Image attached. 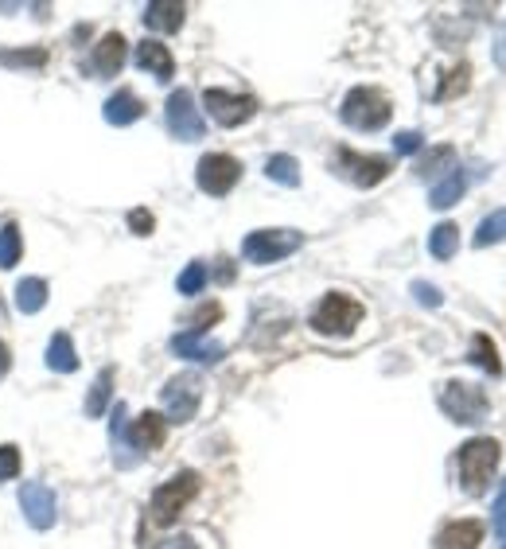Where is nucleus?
Masks as SVG:
<instances>
[{"mask_svg": "<svg viewBox=\"0 0 506 549\" xmlns=\"http://www.w3.org/2000/svg\"><path fill=\"white\" fill-rule=\"evenodd\" d=\"M499 456H503V444L495 437H475L460 448V487L468 495H483L495 479L499 468Z\"/></svg>", "mask_w": 506, "mask_h": 549, "instance_id": "obj_1", "label": "nucleus"}, {"mask_svg": "<svg viewBox=\"0 0 506 549\" xmlns=\"http://www.w3.org/2000/svg\"><path fill=\"white\" fill-rule=\"evenodd\" d=\"M339 117H343L351 129H359V133H378V129L390 125L394 106H390V98H386L378 86H355V90L343 98Z\"/></svg>", "mask_w": 506, "mask_h": 549, "instance_id": "obj_2", "label": "nucleus"}, {"mask_svg": "<svg viewBox=\"0 0 506 549\" xmlns=\"http://www.w3.org/2000/svg\"><path fill=\"white\" fill-rule=\"evenodd\" d=\"M362 304L355 296L347 293H327L320 304H316V312H312V331H320V335H331V339H343V335H351V331L362 324Z\"/></svg>", "mask_w": 506, "mask_h": 549, "instance_id": "obj_3", "label": "nucleus"}, {"mask_svg": "<svg viewBox=\"0 0 506 549\" xmlns=\"http://www.w3.org/2000/svg\"><path fill=\"white\" fill-rule=\"evenodd\" d=\"M195 495H199V476H195V472H180V476H172L168 483H160V487L152 491L148 518H152L156 526H172Z\"/></svg>", "mask_w": 506, "mask_h": 549, "instance_id": "obj_4", "label": "nucleus"}, {"mask_svg": "<svg viewBox=\"0 0 506 549\" xmlns=\"http://www.w3.org/2000/svg\"><path fill=\"white\" fill-rule=\"evenodd\" d=\"M304 246V234L289 230V226H277V230H253L242 242V257L253 265H273V261H285L289 254H296Z\"/></svg>", "mask_w": 506, "mask_h": 549, "instance_id": "obj_5", "label": "nucleus"}, {"mask_svg": "<svg viewBox=\"0 0 506 549\" xmlns=\"http://www.w3.org/2000/svg\"><path fill=\"white\" fill-rule=\"evenodd\" d=\"M160 402H164V421L187 425V421L199 413V402H203V378L191 374V370L168 378L164 390H160Z\"/></svg>", "mask_w": 506, "mask_h": 549, "instance_id": "obj_6", "label": "nucleus"}, {"mask_svg": "<svg viewBox=\"0 0 506 549\" xmlns=\"http://www.w3.org/2000/svg\"><path fill=\"white\" fill-rule=\"evenodd\" d=\"M440 409L456 425H483L487 421V394L471 382H444L440 390Z\"/></svg>", "mask_w": 506, "mask_h": 549, "instance_id": "obj_7", "label": "nucleus"}, {"mask_svg": "<svg viewBox=\"0 0 506 549\" xmlns=\"http://www.w3.org/2000/svg\"><path fill=\"white\" fill-rule=\"evenodd\" d=\"M335 176L351 180L355 187H378L390 176V160L386 156H362V152H351V148H339L335 152Z\"/></svg>", "mask_w": 506, "mask_h": 549, "instance_id": "obj_8", "label": "nucleus"}, {"mask_svg": "<svg viewBox=\"0 0 506 549\" xmlns=\"http://www.w3.org/2000/svg\"><path fill=\"white\" fill-rule=\"evenodd\" d=\"M164 121H168V133H172L176 141H199V137L207 133L203 113L195 106L191 90H172V98H168V106H164Z\"/></svg>", "mask_w": 506, "mask_h": 549, "instance_id": "obj_9", "label": "nucleus"}, {"mask_svg": "<svg viewBox=\"0 0 506 549\" xmlns=\"http://www.w3.org/2000/svg\"><path fill=\"white\" fill-rule=\"evenodd\" d=\"M203 106L207 113L215 117L222 129H238V125H246L253 113H257V102H253L250 94H234V90H207L203 94Z\"/></svg>", "mask_w": 506, "mask_h": 549, "instance_id": "obj_10", "label": "nucleus"}, {"mask_svg": "<svg viewBox=\"0 0 506 549\" xmlns=\"http://www.w3.org/2000/svg\"><path fill=\"white\" fill-rule=\"evenodd\" d=\"M238 180H242V164L234 156H226V152H207L199 160V168H195V183L207 195H226V191H234Z\"/></svg>", "mask_w": 506, "mask_h": 549, "instance_id": "obj_11", "label": "nucleus"}, {"mask_svg": "<svg viewBox=\"0 0 506 549\" xmlns=\"http://www.w3.org/2000/svg\"><path fill=\"white\" fill-rule=\"evenodd\" d=\"M20 507H24V518L36 526V530H51L55 526V491L47 483H24L20 487Z\"/></svg>", "mask_w": 506, "mask_h": 549, "instance_id": "obj_12", "label": "nucleus"}, {"mask_svg": "<svg viewBox=\"0 0 506 549\" xmlns=\"http://www.w3.org/2000/svg\"><path fill=\"white\" fill-rule=\"evenodd\" d=\"M172 355L180 359H191V363H218L226 355V347L207 339V335H195V331H180L172 335Z\"/></svg>", "mask_w": 506, "mask_h": 549, "instance_id": "obj_13", "label": "nucleus"}, {"mask_svg": "<svg viewBox=\"0 0 506 549\" xmlns=\"http://www.w3.org/2000/svg\"><path fill=\"white\" fill-rule=\"evenodd\" d=\"M109 444H113V460L121 468H133L141 460L137 448L129 444V409L125 405H113V413H109Z\"/></svg>", "mask_w": 506, "mask_h": 549, "instance_id": "obj_14", "label": "nucleus"}, {"mask_svg": "<svg viewBox=\"0 0 506 549\" xmlns=\"http://www.w3.org/2000/svg\"><path fill=\"white\" fill-rule=\"evenodd\" d=\"M164 433H168V421H164V413H141L137 421H133V429H129V444L137 448V456L141 452H156L160 444H164Z\"/></svg>", "mask_w": 506, "mask_h": 549, "instance_id": "obj_15", "label": "nucleus"}, {"mask_svg": "<svg viewBox=\"0 0 506 549\" xmlns=\"http://www.w3.org/2000/svg\"><path fill=\"white\" fill-rule=\"evenodd\" d=\"M125 67V36L121 32H109V36L98 39V47H94V55H90V71L109 78V74H117Z\"/></svg>", "mask_w": 506, "mask_h": 549, "instance_id": "obj_16", "label": "nucleus"}, {"mask_svg": "<svg viewBox=\"0 0 506 549\" xmlns=\"http://www.w3.org/2000/svg\"><path fill=\"white\" fill-rule=\"evenodd\" d=\"M137 67L152 74L156 82H168V78L176 74V59H172V51H168L164 43L145 39V43H137Z\"/></svg>", "mask_w": 506, "mask_h": 549, "instance_id": "obj_17", "label": "nucleus"}, {"mask_svg": "<svg viewBox=\"0 0 506 549\" xmlns=\"http://www.w3.org/2000/svg\"><path fill=\"white\" fill-rule=\"evenodd\" d=\"M479 542H483V522H475V518L448 522L436 534V549H479Z\"/></svg>", "mask_w": 506, "mask_h": 549, "instance_id": "obj_18", "label": "nucleus"}, {"mask_svg": "<svg viewBox=\"0 0 506 549\" xmlns=\"http://www.w3.org/2000/svg\"><path fill=\"white\" fill-rule=\"evenodd\" d=\"M109 125H117V129H125V125H133V121H141L145 117V102L133 94V90H117L113 98L106 102V110H102Z\"/></svg>", "mask_w": 506, "mask_h": 549, "instance_id": "obj_19", "label": "nucleus"}, {"mask_svg": "<svg viewBox=\"0 0 506 549\" xmlns=\"http://www.w3.org/2000/svg\"><path fill=\"white\" fill-rule=\"evenodd\" d=\"M183 16H187V4L180 0H152L145 8V24L152 32H180Z\"/></svg>", "mask_w": 506, "mask_h": 549, "instance_id": "obj_20", "label": "nucleus"}, {"mask_svg": "<svg viewBox=\"0 0 506 549\" xmlns=\"http://www.w3.org/2000/svg\"><path fill=\"white\" fill-rule=\"evenodd\" d=\"M464 191H468V176H464V168H456V172H448L440 183H433L429 203H433L436 211H448L456 199H464Z\"/></svg>", "mask_w": 506, "mask_h": 549, "instance_id": "obj_21", "label": "nucleus"}, {"mask_svg": "<svg viewBox=\"0 0 506 549\" xmlns=\"http://www.w3.org/2000/svg\"><path fill=\"white\" fill-rule=\"evenodd\" d=\"M47 366H51L55 374H71V370H78V351H74L67 331H55V335H51V343H47Z\"/></svg>", "mask_w": 506, "mask_h": 549, "instance_id": "obj_22", "label": "nucleus"}, {"mask_svg": "<svg viewBox=\"0 0 506 549\" xmlns=\"http://www.w3.org/2000/svg\"><path fill=\"white\" fill-rule=\"evenodd\" d=\"M471 363L479 366L483 374H491V378H499L503 374V359H499V347H495V339L491 335H471V355H468Z\"/></svg>", "mask_w": 506, "mask_h": 549, "instance_id": "obj_23", "label": "nucleus"}, {"mask_svg": "<svg viewBox=\"0 0 506 549\" xmlns=\"http://www.w3.org/2000/svg\"><path fill=\"white\" fill-rule=\"evenodd\" d=\"M460 250V230H456V222H440L433 226V234H429V254L436 261H452Z\"/></svg>", "mask_w": 506, "mask_h": 549, "instance_id": "obj_24", "label": "nucleus"}, {"mask_svg": "<svg viewBox=\"0 0 506 549\" xmlns=\"http://www.w3.org/2000/svg\"><path fill=\"white\" fill-rule=\"evenodd\" d=\"M43 304H47V281L24 277V281L16 285V308H20L24 316H36Z\"/></svg>", "mask_w": 506, "mask_h": 549, "instance_id": "obj_25", "label": "nucleus"}, {"mask_svg": "<svg viewBox=\"0 0 506 549\" xmlns=\"http://www.w3.org/2000/svg\"><path fill=\"white\" fill-rule=\"evenodd\" d=\"M0 67H16V71L36 74L47 67V51L43 47H24V51H0Z\"/></svg>", "mask_w": 506, "mask_h": 549, "instance_id": "obj_26", "label": "nucleus"}, {"mask_svg": "<svg viewBox=\"0 0 506 549\" xmlns=\"http://www.w3.org/2000/svg\"><path fill=\"white\" fill-rule=\"evenodd\" d=\"M265 176L273 183H281V187H300V164L292 156H285V152H277V156L265 160Z\"/></svg>", "mask_w": 506, "mask_h": 549, "instance_id": "obj_27", "label": "nucleus"}, {"mask_svg": "<svg viewBox=\"0 0 506 549\" xmlns=\"http://www.w3.org/2000/svg\"><path fill=\"white\" fill-rule=\"evenodd\" d=\"M471 242H475V250H487V246H495V242H506V207L479 222V230H475Z\"/></svg>", "mask_w": 506, "mask_h": 549, "instance_id": "obj_28", "label": "nucleus"}, {"mask_svg": "<svg viewBox=\"0 0 506 549\" xmlns=\"http://www.w3.org/2000/svg\"><path fill=\"white\" fill-rule=\"evenodd\" d=\"M109 394H113V370H102L90 386V398H86V417H102L109 409Z\"/></svg>", "mask_w": 506, "mask_h": 549, "instance_id": "obj_29", "label": "nucleus"}, {"mask_svg": "<svg viewBox=\"0 0 506 549\" xmlns=\"http://www.w3.org/2000/svg\"><path fill=\"white\" fill-rule=\"evenodd\" d=\"M24 254V238H20V226L16 222H8V226H0V269H12L16 261Z\"/></svg>", "mask_w": 506, "mask_h": 549, "instance_id": "obj_30", "label": "nucleus"}, {"mask_svg": "<svg viewBox=\"0 0 506 549\" xmlns=\"http://www.w3.org/2000/svg\"><path fill=\"white\" fill-rule=\"evenodd\" d=\"M207 281H211V273H207V265L203 261H191L187 269L180 273V281H176V289H180L183 296H195L207 289Z\"/></svg>", "mask_w": 506, "mask_h": 549, "instance_id": "obj_31", "label": "nucleus"}, {"mask_svg": "<svg viewBox=\"0 0 506 549\" xmlns=\"http://www.w3.org/2000/svg\"><path fill=\"white\" fill-rule=\"evenodd\" d=\"M468 74H471L468 63H460V67H452V71H448V78H444V86L436 90V98H440V102H448V98H456V94H464V90H468V82H471Z\"/></svg>", "mask_w": 506, "mask_h": 549, "instance_id": "obj_32", "label": "nucleus"}, {"mask_svg": "<svg viewBox=\"0 0 506 549\" xmlns=\"http://www.w3.org/2000/svg\"><path fill=\"white\" fill-rule=\"evenodd\" d=\"M452 160H456V152H452V148H433V152L417 164V172H421V176H440V172H444V164H452Z\"/></svg>", "mask_w": 506, "mask_h": 549, "instance_id": "obj_33", "label": "nucleus"}, {"mask_svg": "<svg viewBox=\"0 0 506 549\" xmlns=\"http://www.w3.org/2000/svg\"><path fill=\"white\" fill-rule=\"evenodd\" d=\"M16 476H20V448L0 444V483H12Z\"/></svg>", "mask_w": 506, "mask_h": 549, "instance_id": "obj_34", "label": "nucleus"}, {"mask_svg": "<svg viewBox=\"0 0 506 549\" xmlns=\"http://www.w3.org/2000/svg\"><path fill=\"white\" fill-rule=\"evenodd\" d=\"M218 320H222V304L211 300V304H203V308L191 316V331H195V335H207V328L218 324Z\"/></svg>", "mask_w": 506, "mask_h": 549, "instance_id": "obj_35", "label": "nucleus"}, {"mask_svg": "<svg viewBox=\"0 0 506 549\" xmlns=\"http://www.w3.org/2000/svg\"><path fill=\"white\" fill-rule=\"evenodd\" d=\"M413 296H417V304H425V308H440V304H444L440 289L429 285V281H413Z\"/></svg>", "mask_w": 506, "mask_h": 549, "instance_id": "obj_36", "label": "nucleus"}, {"mask_svg": "<svg viewBox=\"0 0 506 549\" xmlns=\"http://www.w3.org/2000/svg\"><path fill=\"white\" fill-rule=\"evenodd\" d=\"M152 226H156V219H152V211H145V207L129 211V230H133V234H141V238H148V234H152Z\"/></svg>", "mask_w": 506, "mask_h": 549, "instance_id": "obj_37", "label": "nucleus"}, {"mask_svg": "<svg viewBox=\"0 0 506 549\" xmlns=\"http://www.w3.org/2000/svg\"><path fill=\"white\" fill-rule=\"evenodd\" d=\"M421 145H425V141H421V133H413V129L394 137V148H398L401 156H413V152H421Z\"/></svg>", "mask_w": 506, "mask_h": 549, "instance_id": "obj_38", "label": "nucleus"}, {"mask_svg": "<svg viewBox=\"0 0 506 549\" xmlns=\"http://www.w3.org/2000/svg\"><path fill=\"white\" fill-rule=\"evenodd\" d=\"M495 534H499V542L506 538V479L499 487V499H495Z\"/></svg>", "mask_w": 506, "mask_h": 549, "instance_id": "obj_39", "label": "nucleus"}, {"mask_svg": "<svg viewBox=\"0 0 506 549\" xmlns=\"http://www.w3.org/2000/svg\"><path fill=\"white\" fill-rule=\"evenodd\" d=\"M8 366H12V355H8V343L0 339V378L8 374Z\"/></svg>", "mask_w": 506, "mask_h": 549, "instance_id": "obj_40", "label": "nucleus"}, {"mask_svg": "<svg viewBox=\"0 0 506 549\" xmlns=\"http://www.w3.org/2000/svg\"><path fill=\"white\" fill-rule=\"evenodd\" d=\"M218 281H222V285H230V281H234V265H230V261H222V265H218Z\"/></svg>", "mask_w": 506, "mask_h": 549, "instance_id": "obj_41", "label": "nucleus"}, {"mask_svg": "<svg viewBox=\"0 0 506 549\" xmlns=\"http://www.w3.org/2000/svg\"><path fill=\"white\" fill-rule=\"evenodd\" d=\"M160 549H199V546H195V538H172L168 546H160Z\"/></svg>", "mask_w": 506, "mask_h": 549, "instance_id": "obj_42", "label": "nucleus"}, {"mask_svg": "<svg viewBox=\"0 0 506 549\" xmlns=\"http://www.w3.org/2000/svg\"><path fill=\"white\" fill-rule=\"evenodd\" d=\"M503 549H506V538H503Z\"/></svg>", "mask_w": 506, "mask_h": 549, "instance_id": "obj_43", "label": "nucleus"}]
</instances>
